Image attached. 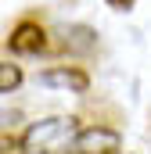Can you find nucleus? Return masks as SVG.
Masks as SVG:
<instances>
[{
    "label": "nucleus",
    "mask_w": 151,
    "mask_h": 154,
    "mask_svg": "<svg viewBox=\"0 0 151 154\" xmlns=\"http://www.w3.org/2000/svg\"><path fill=\"white\" fill-rule=\"evenodd\" d=\"M119 154H122V151H119Z\"/></svg>",
    "instance_id": "nucleus-8"
},
{
    "label": "nucleus",
    "mask_w": 151,
    "mask_h": 154,
    "mask_svg": "<svg viewBox=\"0 0 151 154\" xmlns=\"http://www.w3.org/2000/svg\"><path fill=\"white\" fill-rule=\"evenodd\" d=\"M58 47L69 50V54H90V50L97 47V32H94L90 25H65Z\"/></svg>",
    "instance_id": "nucleus-5"
},
{
    "label": "nucleus",
    "mask_w": 151,
    "mask_h": 154,
    "mask_svg": "<svg viewBox=\"0 0 151 154\" xmlns=\"http://www.w3.org/2000/svg\"><path fill=\"white\" fill-rule=\"evenodd\" d=\"M76 133H79L76 118L50 115V118H40V122H33V125H25L22 147H25V154H61V151L72 147Z\"/></svg>",
    "instance_id": "nucleus-1"
},
{
    "label": "nucleus",
    "mask_w": 151,
    "mask_h": 154,
    "mask_svg": "<svg viewBox=\"0 0 151 154\" xmlns=\"http://www.w3.org/2000/svg\"><path fill=\"white\" fill-rule=\"evenodd\" d=\"M122 151V133L108 125V122H90V125H79L69 154H119Z\"/></svg>",
    "instance_id": "nucleus-2"
},
{
    "label": "nucleus",
    "mask_w": 151,
    "mask_h": 154,
    "mask_svg": "<svg viewBox=\"0 0 151 154\" xmlns=\"http://www.w3.org/2000/svg\"><path fill=\"white\" fill-rule=\"evenodd\" d=\"M104 4H108V7H115V11H130L137 0H104Z\"/></svg>",
    "instance_id": "nucleus-7"
},
{
    "label": "nucleus",
    "mask_w": 151,
    "mask_h": 154,
    "mask_svg": "<svg viewBox=\"0 0 151 154\" xmlns=\"http://www.w3.org/2000/svg\"><path fill=\"white\" fill-rule=\"evenodd\" d=\"M18 86H22V68L11 65V61H4L0 65V93H14Z\"/></svg>",
    "instance_id": "nucleus-6"
},
{
    "label": "nucleus",
    "mask_w": 151,
    "mask_h": 154,
    "mask_svg": "<svg viewBox=\"0 0 151 154\" xmlns=\"http://www.w3.org/2000/svg\"><path fill=\"white\" fill-rule=\"evenodd\" d=\"M36 79L47 90H65V93H86L90 90V72L83 65H50Z\"/></svg>",
    "instance_id": "nucleus-4"
},
{
    "label": "nucleus",
    "mask_w": 151,
    "mask_h": 154,
    "mask_svg": "<svg viewBox=\"0 0 151 154\" xmlns=\"http://www.w3.org/2000/svg\"><path fill=\"white\" fill-rule=\"evenodd\" d=\"M4 47L11 54H22V57H36V54H47L50 50V39H47V29L40 25L36 18H18L11 25V32L4 39Z\"/></svg>",
    "instance_id": "nucleus-3"
}]
</instances>
